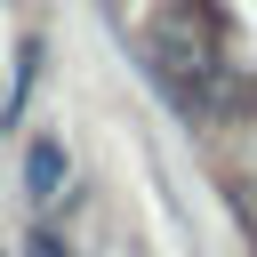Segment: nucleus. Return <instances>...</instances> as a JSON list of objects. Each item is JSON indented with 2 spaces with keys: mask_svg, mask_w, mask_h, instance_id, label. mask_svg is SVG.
Masks as SVG:
<instances>
[{
  "mask_svg": "<svg viewBox=\"0 0 257 257\" xmlns=\"http://www.w3.org/2000/svg\"><path fill=\"white\" fill-rule=\"evenodd\" d=\"M24 201H64V145L56 137H32L24 145Z\"/></svg>",
  "mask_w": 257,
  "mask_h": 257,
  "instance_id": "2",
  "label": "nucleus"
},
{
  "mask_svg": "<svg viewBox=\"0 0 257 257\" xmlns=\"http://www.w3.org/2000/svg\"><path fill=\"white\" fill-rule=\"evenodd\" d=\"M137 48H145L153 88L177 112H193V120H249L257 112V72L233 64V8L225 0H153Z\"/></svg>",
  "mask_w": 257,
  "mask_h": 257,
  "instance_id": "1",
  "label": "nucleus"
},
{
  "mask_svg": "<svg viewBox=\"0 0 257 257\" xmlns=\"http://www.w3.org/2000/svg\"><path fill=\"white\" fill-rule=\"evenodd\" d=\"M32 80H40V40L24 32V40H16V80H8V96H0V120H16V112H24Z\"/></svg>",
  "mask_w": 257,
  "mask_h": 257,
  "instance_id": "3",
  "label": "nucleus"
},
{
  "mask_svg": "<svg viewBox=\"0 0 257 257\" xmlns=\"http://www.w3.org/2000/svg\"><path fill=\"white\" fill-rule=\"evenodd\" d=\"M24 257H72V249H64V241H56L48 225H32V241H24Z\"/></svg>",
  "mask_w": 257,
  "mask_h": 257,
  "instance_id": "4",
  "label": "nucleus"
},
{
  "mask_svg": "<svg viewBox=\"0 0 257 257\" xmlns=\"http://www.w3.org/2000/svg\"><path fill=\"white\" fill-rule=\"evenodd\" d=\"M0 257H8V249H0Z\"/></svg>",
  "mask_w": 257,
  "mask_h": 257,
  "instance_id": "5",
  "label": "nucleus"
}]
</instances>
